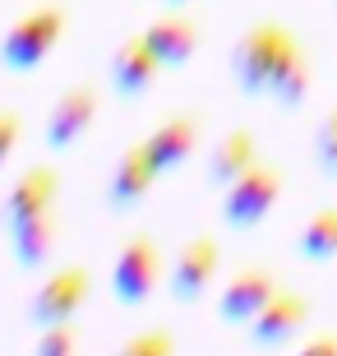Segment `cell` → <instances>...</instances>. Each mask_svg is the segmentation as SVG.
<instances>
[{
    "label": "cell",
    "mask_w": 337,
    "mask_h": 356,
    "mask_svg": "<svg viewBox=\"0 0 337 356\" xmlns=\"http://www.w3.org/2000/svg\"><path fill=\"white\" fill-rule=\"evenodd\" d=\"M291 47H296V33H291V28L249 24L245 33H240V42L231 47V74H236V83H240V92H245V97H263Z\"/></svg>",
    "instance_id": "obj_1"
},
{
    "label": "cell",
    "mask_w": 337,
    "mask_h": 356,
    "mask_svg": "<svg viewBox=\"0 0 337 356\" xmlns=\"http://www.w3.org/2000/svg\"><path fill=\"white\" fill-rule=\"evenodd\" d=\"M65 24H69L65 5H38V10H28L24 19H14V28L0 42V65L14 70V74L38 70L56 51V42L65 38Z\"/></svg>",
    "instance_id": "obj_2"
},
{
    "label": "cell",
    "mask_w": 337,
    "mask_h": 356,
    "mask_svg": "<svg viewBox=\"0 0 337 356\" xmlns=\"http://www.w3.org/2000/svg\"><path fill=\"white\" fill-rule=\"evenodd\" d=\"M277 195H282V167H272V162L259 158L245 176H236L227 185V195H222V222L236 227V232H249V227H259L272 213Z\"/></svg>",
    "instance_id": "obj_3"
},
{
    "label": "cell",
    "mask_w": 337,
    "mask_h": 356,
    "mask_svg": "<svg viewBox=\"0 0 337 356\" xmlns=\"http://www.w3.org/2000/svg\"><path fill=\"white\" fill-rule=\"evenodd\" d=\"M88 287H92L88 268H79V264L56 268V273L38 287V296H33V305H28V319H33L38 329L69 324V319L79 315V305L88 301Z\"/></svg>",
    "instance_id": "obj_4"
},
{
    "label": "cell",
    "mask_w": 337,
    "mask_h": 356,
    "mask_svg": "<svg viewBox=\"0 0 337 356\" xmlns=\"http://www.w3.org/2000/svg\"><path fill=\"white\" fill-rule=\"evenodd\" d=\"M157 277H162V254L148 236L125 241V250L116 254V268H111V291H116L120 305H143L157 291Z\"/></svg>",
    "instance_id": "obj_5"
},
{
    "label": "cell",
    "mask_w": 337,
    "mask_h": 356,
    "mask_svg": "<svg viewBox=\"0 0 337 356\" xmlns=\"http://www.w3.org/2000/svg\"><path fill=\"white\" fill-rule=\"evenodd\" d=\"M222 268V245L213 236H195L185 241L181 254H176V268H171V296L176 301H204L208 287H213V277Z\"/></svg>",
    "instance_id": "obj_6"
},
{
    "label": "cell",
    "mask_w": 337,
    "mask_h": 356,
    "mask_svg": "<svg viewBox=\"0 0 337 356\" xmlns=\"http://www.w3.org/2000/svg\"><path fill=\"white\" fill-rule=\"evenodd\" d=\"M305 324H310V301H305L300 291H282V287H277V296H272L259 315L249 319L245 329H249V343L268 352V347L291 343Z\"/></svg>",
    "instance_id": "obj_7"
},
{
    "label": "cell",
    "mask_w": 337,
    "mask_h": 356,
    "mask_svg": "<svg viewBox=\"0 0 337 356\" xmlns=\"http://www.w3.org/2000/svg\"><path fill=\"white\" fill-rule=\"evenodd\" d=\"M92 120H97V88H88V83L65 88L56 97L51 116H47V148L60 153V148L79 144V139L92 130Z\"/></svg>",
    "instance_id": "obj_8"
},
{
    "label": "cell",
    "mask_w": 337,
    "mask_h": 356,
    "mask_svg": "<svg viewBox=\"0 0 337 356\" xmlns=\"http://www.w3.org/2000/svg\"><path fill=\"white\" fill-rule=\"evenodd\" d=\"M272 296H277V277H272L268 268H240V273L222 287L217 315H222V324H249Z\"/></svg>",
    "instance_id": "obj_9"
},
{
    "label": "cell",
    "mask_w": 337,
    "mask_h": 356,
    "mask_svg": "<svg viewBox=\"0 0 337 356\" xmlns=\"http://www.w3.org/2000/svg\"><path fill=\"white\" fill-rule=\"evenodd\" d=\"M56 195H60V176H56L51 167H28V172L10 185L0 218H5V227H19V222H28V218H38V213H51Z\"/></svg>",
    "instance_id": "obj_10"
},
{
    "label": "cell",
    "mask_w": 337,
    "mask_h": 356,
    "mask_svg": "<svg viewBox=\"0 0 337 356\" xmlns=\"http://www.w3.org/2000/svg\"><path fill=\"white\" fill-rule=\"evenodd\" d=\"M143 148H148V158H153V167L162 176L176 172V167H185V162L195 158V148H199V120L195 116H171V120H162V125L143 139Z\"/></svg>",
    "instance_id": "obj_11"
},
{
    "label": "cell",
    "mask_w": 337,
    "mask_h": 356,
    "mask_svg": "<svg viewBox=\"0 0 337 356\" xmlns=\"http://www.w3.org/2000/svg\"><path fill=\"white\" fill-rule=\"evenodd\" d=\"M143 42L153 47V56L162 60V70H176L185 60H195L199 51V28L185 19V14H167V19H153L143 28Z\"/></svg>",
    "instance_id": "obj_12"
},
{
    "label": "cell",
    "mask_w": 337,
    "mask_h": 356,
    "mask_svg": "<svg viewBox=\"0 0 337 356\" xmlns=\"http://www.w3.org/2000/svg\"><path fill=\"white\" fill-rule=\"evenodd\" d=\"M157 167H153V158H148V148L143 144H134V148H125V158L116 162V172H111V209H134V204H143L148 199V190L157 185Z\"/></svg>",
    "instance_id": "obj_13"
},
{
    "label": "cell",
    "mask_w": 337,
    "mask_h": 356,
    "mask_svg": "<svg viewBox=\"0 0 337 356\" xmlns=\"http://www.w3.org/2000/svg\"><path fill=\"white\" fill-rule=\"evenodd\" d=\"M157 70H162V60H157L153 47L143 42V33L130 38L116 56H111V83H116L120 97H139V92H148L153 79H157Z\"/></svg>",
    "instance_id": "obj_14"
},
{
    "label": "cell",
    "mask_w": 337,
    "mask_h": 356,
    "mask_svg": "<svg viewBox=\"0 0 337 356\" xmlns=\"http://www.w3.org/2000/svg\"><path fill=\"white\" fill-rule=\"evenodd\" d=\"M254 162H259V139H254L249 130H227L217 144H213V158H208V181L227 190V185H231L236 176H245Z\"/></svg>",
    "instance_id": "obj_15"
},
{
    "label": "cell",
    "mask_w": 337,
    "mask_h": 356,
    "mask_svg": "<svg viewBox=\"0 0 337 356\" xmlns=\"http://www.w3.org/2000/svg\"><path fill=\"white\" fill-rule=\"evenodd\" d=\"M310 88H314V60H310V51L296 42V47L286 51V60L277 65V74H272L268 97L277 106H286V111H291V106H300L305 97H310Z\"/></svg>",
    "instance_id": "obj_16"
},
{
    "label": "cell",
    "mask_w": 337,
    "mask_h": 356,
    "mask_svg": "<svg viewBox=\"0 0 337 356\" xmlns=\"http://www.w3.org/2000/svg\"><path fill=\"white\" fill-rule=\"evenodd\" d=\"M51 245H56V218L51 213H38V218L10 227V250L24 268H42L51 259Z\"/></svg>",
    "instance_id": "obj_17"
},
{
    "label": "cell",
    "mask_w": 337,
    "mask_h": 356,
    "mask_svg": "<svg viewBox=\"0 0 337 356\" xmlns=\"http://www.w3.org/2000/svg\"><path fill=\"white\" fill-rule=\"evenodd\" d=\"M296 250L305 259H333L337 254V209H319L310 222L300 227Z\"/></svg>",
    "instance_id": "obj_18"
},
{
    "label": "cell",
    "mask_w": 337,
    "mask_h": 356,
    "mask_svg": "<svg viewBox=\"0 0 337 356\" xmlns=\"http://www.w3.org/2000/svg\"><path fill=\"white\" fill-rule=\"evenodd\" d=\"M116 356H176V338L167 329H148V333H134L130 343L120 347Z\"/></svg>",
    "instance_id": "obj_19"
},
{
    "label": "cell",
    "mask_w": 337,
    "mask_h": 356,
    "mask_svg": "<svg viewBox=\"0 0 337 356\" xmlns=\"http://www.w3.org/2000/svg\"><path fill=\"white\" fill-rule=\"evenodd\" d=\"M33 356H79V343H74V329L69 324H51V329H42L38 347Z\"/></svg>",
    "instance_id": "obj_20"
},
{
    "label": "cell",
    "mask_w": 337,
    "mask_h": 356,
    "mask_svg": "<svg viewBox=\"0 0 337 356\" xmlns=\"http://www.w3.org/2000/svg\"><path fill=\"white\" fill-rule=\"evenodd\" d=\"M314 153H319V167L324 172H337V106L328 111V120L314 134Z\"/></svg>",
    "instance_id": "obj_21"
},
{
    "label": "cell",
    "mask_w": 337,
    "mask_h": 356,
    "mask_svg": "<svg viewBox=\"0 0 337 356\" xmlns=\"http://www.w3.org/2000/svg\"><path fill=\"white\" fill-rule=\"evenodd\" d=\"M14 144H19V116L14 111H0V167L10 162Z\"/></svg>",
    "instance_id": "obj_22"
},
{
    "label": "cell",
    "mask_w": 337,
    "mask_h": 356,
    "mask_svg": "<svg viewBox=\"0 0 337 356\" xmlns=\"http://www.w3.org/2000/svg\"><path fill=\"white\" fill-rule=\"evenodd\" d=\"M296 356H337V333H319V338H310Z\"/></svg>",
    "instance_id": "obj_23"
},
{
    "label": "cell",
    "mask_w": 337,
    "mask_h": 356,
    "mask_svg": "<svg viewBox=\"0 0 337 356\" xmlns=\"http://www.w3.org/2000/svg\"><path fill=\"white\" fill-rule=\"evenodd\" d=\"M167 5H185V0H167Z\"/></svg>",
    "instance_id": "obj_24"
},
{
    "label": "cell",
    "mask_w": 337,
    "mask_h": 356,
    "mask_svg": "<svg viewBox=\"0 0 337 356\" xmlns=\"http://www.w3.org/2000/svg\"><path fill=\"white\" fill-rule=\"evenodd\" d=\"M333 176H337V172H333Z\"/></svg>",
    "instance_id": "obj_25"
}]
</instances>
